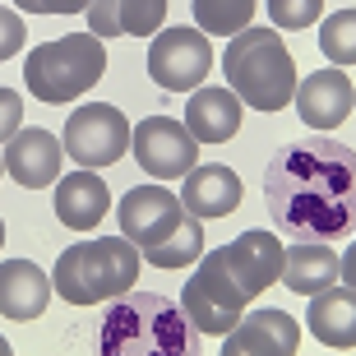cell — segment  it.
Masks as SVG:
<instances>
[{"label":"cell","mask_w":356,"mask_h":356,"mask_svg":"<svg viewBox=\"0 0 356 356\" xmlns=\"http://www.w3.org/2000/svg\"><path fill=\"white\" fill-rule=\"evenodd\" d=\"M60 158H65V144L56 139L51 130H19L5 144V172L24 190H42V185L60 181Z\"/></svg>","instance_id":"cell-13"},{"label":"cell","mask_w":356,"mask_h":356,"mask_svg":"<svg viewBox=\"0 0 356 356\" xmlns=\"http://www.w3.org/2000/svg\"><path fill=\"white\" fill-rule=\"evenodd\" d=\"M92 38H153L167 19V0H88Z\"/></svg>","instance_id":"cell-14"},{"label":"cell","mask_w":356,"mask_h":356,"mask_svg":"<svg viewBox=\"0 0 356 356\" xmlns=\"http://www.w3.org/2000/svg\"><path fill=\"white\" fill-rule=\"evenodd\" d=\"M352 111H356V102H352Z\"/></svg>","instance_id":"cell-34"},{"label":"cell","mask_w":356,"mask_h":356,"mask_svg":"<svg viewBox=\"0 0 356 356\" xmlns=\"http://www.w3.org/2000/svg\"><path fill=\"white\" fill-rule=\"evenodd\" d=\"M102 74H106V47L92 33L38 42L24 56V88L38 102H51V106H65L74 97H83Z\"/></svg>","instance_id":"cell-5"},{"label":"cell","mask_w":356,"mask_h":356,"mask_svg":"<svg viewBox=\"0 0 356 356\" xmlns=\"http://www.w3.org/2000/svg\"><path fill=\"white\" fill-rule=\"evenodd\" d=\"M185 130L195 144H227L241 130V97L232 88H204L199 83L185 102Z\"/></svg>","instance_id":"cell-18"},{"label":"cell","mask_w":356,"mask_h":356,"mask_svg":"<svg viewBox=\"0 0 356 356\" xmlns=\"http://www.w3.org/2000/svg\"><path fill=\"white\" fill-rule=\"evenodd\" d=\"M222 259H227V268H232V277L241 282V291L254 301L264 287H273L277 277H282V241H277L273 232L250 227V232H241L232 245H222Z\"/></svg>","instance_id":"cell-12"},{"label":"cell","mask_w":356,"mask_h":356,"mask_svg":"<svg viewBox=\"0 0 356 356\" xmlns=\"http://www.w3.org/2000/svg\"><path fill=\"white\" fill-rule=\"evenodd\" d=\"M130 153L153 181H181L199 167L195 134L172 116H144L139 125H130Z\"/></svg>","instance_id":"cell-9"},{"label":"cell","mask_w":356,"mask_h":356,"mask_svg":"<svg viewBox=\"0 0 356 356\" xmlns=\"http://www.w3.org/2000/svg\"><path fill=\"white\" fill-rule=\"evenodd\" d=\"M227 88L254 111H282L296 97V60L277 28H241L222 47Z\"/></svg>","instance_id":"cell-3"},{"label":"cell","mask_w":356,"mask_h":356,"mask_svg":"<svg viewBox=\"0 0 356 356\" xmlns=\"http://www.w3.org/2000/svg\"><path fill=\"white\" fill-rule=\"evenodd\" d=\"M245 305H250V296H245V291H241V282L232 277V268H227V259H222V245H218V250H209V254H199L195 277H190V282H185V291H181L185 319H190L199 333L227 338V333L241 324Z\"/></svg>","instance_id":"cell-6"},{"label":"cell","mask_w":356,"mask_h":356,"mask_svg":"<svg viewBox=\"0 0 356 356\" xmlns=\"http://www.w3.org/2000/svg\"><path fill=\"white\" fill-rule=\"evenodd\" d=\"M282 282L296 296H315V291L338 282V254L329 241H291V250H282Z\"/></svg>","instance_id":"cell-20"},{"label":"cell","mask_w":356,"mask_h":356,"mask_svg":"<svg viewBox=\"0 0 356 356\" xmlns=\"http://www.w3.org/2000/svg\"><path fill=\"white\" fill-rule=\"evenodd\" d=\"M199 254H204V222L185 213V222L176 227L162 245L144 250V259L153 268H185V264H199Z\"/></svg>","instance_id":"cell-23"},{"label":"cell","mask_w":356,"mask_h":356,"mask_svg":"<svg viewBox=\"0 0 356 356\" xmlns=\"http://www.w3.org/2000/svg\"><path fill=\"white\" fill-rule=\"evenodd\" d=\"M241 343L259 356H296L301 343V329L287 310H254V315H241V324L232 329Z\"/></svg>","instance_id":"cell-21"},{"label":"cell","mask_w":356,"mask_h":356,"mask_svg":"<svg viewBox=\"0 0 356 356\" xmlns=\"http://www.w3.org/2000/svg\"><path fill=\"white\" fill-rule=\"evenodd\" d=\"M319 14H324V0H268V19L277 28H291V33L319 24Z\"/></svg>","instance_id":"cell-25"},{"label":"cell","mask_w":356,"mask_h":356,"mask_svg":"<svg viewBox=\"0 0 356 356\" xmlns=\"http://www.w3.org/2000/svg\"><path fill=\"white\" fill-rule=\"evenodd\" d=\"M268 218L291 241H338L356 232V148L338 139H301L264 167Z\"/></svg>","instance_id":"cell-1"},{"label":"cell","mask_w":356,"mask_h":356,"mask_svg":"<svg viewBox=\"0 0 356 356\" xmlns=\"http://www.w3.org/2000/svg\"><path fill=\"white\" fill-rule=\"evenodd\" d=\"M338 277H343V287H352V291H356V241L347 245L343 254H338Z\"/></svg>","instance_id":"cell-29"},{"label":"cell","mask_w":356,"mask_h":356,"mask_svg":"<svg viewBox=\"0 0 356 356\" xmlns=\"http://www.w3.org/2000/svg\"><path fill=\"white\" fill-rule=\"evenodd\" d=\"M0 172H5V158H0Z\"/></svg>","instance_id":"cell-33"},{"label":"cell","mask_w":356,"mask_h":356,"mask_svg":"<svg viewBox=\"0 0 356 356\" xmlns=\"http://www.w3.org/2000/svg\"><path fill=\"white\" fill-rule=\"evenodd\" d=\"M24 42H28V33H24V19L14 10H5L0 5V60H10V56H19L24 51Z\"/></svg>","instance_id":"cell-27"},{"label":"cell","mask_w":356,"mask_h":356,"mask_svg":"<svg viewBox=\"0 0 356 356\" xmlns=\"http://www.w3.org/2000/svg\"><path fill=\"white\" fill-rule=\"evenodd\" d=\"M181 204L190 218L209 222V218H227V213L241 204V176L222 162H209V167H195V172L181 176Z\"/></svg>","instance_id":"cell-15"},{"label":"cell","mask_w":356,"mask_h":356,"mask_svg":"<svg viewBox=\"0 0 356 356\" xmlns=\"http://www.w3.org/2000/svg\"><path fill=\"white\" fill-rule=\"evenodd\" d=\"M213 70L209 33L199 28H158L148 42V79L162 92H195Z\"/></svg>","instance_id":"cell-8"},{"label":"cell","mask_w":356,"mask_h":356,"mask_svg":"<svg viewBox=\"0 0 356 356\" xmlns=\"http://www.w3.org/2000/svg\"><path fill=\"white\" fill-rule=\"evenodd\" d=\"M305 329L315 333L324 347H356V291L352 287H324L310 296V310H305Z\"/></svg>","instance_id":"cell-19"},{"label":"cell","mask_w":356,"mask_h":356,"mask_svg":"<svg viewBox=\"0 0 356 356\" xmlns=\"http://www.w3.org/2000/svg\"><path fill=\"white\" fill-rule=\"evenodd\" d=\"M319 51L329 56L333 65H356V10H333L319 24Z\"/></svg>","instance_id":"cell-24"},{"label":"cell","mask_w":356,"mask_h":356,"mask_svg":"<svg viewBox=\"0 0 356 356\" xmlns=\"http://www.w3.org/2000/svg\"><path fill=\"white\" fill-rule=\"evenodd\" d=\"M144 264V250L125 236H102V241H79L56 259L51 287L60 301L70 305H97L116 301L125 291H134V277Z\"/></svg>","instance_id":"cell-4"},{"label":"cell","mask_w":356,"mask_h":356,"mask_svg":"<svg viewBox=\"0 0 356 356\" xmlns=\"http://www.w3.org/2000/svg\"><path fill=\"white\" fill-rule=\"evenodd\" d=\"M92 356H204L199 329L158 291H125L92 329Z\"/></svg>","instance_id":"cell-2"},{"label":"cell","mask_w":356,"mask_h":356,"mask_svg":"<svg viewBox=\"0 0 356 356\" xmlns=\"http://www.w3.org/2000/svg\"><path fill=\"white\" fill-rule=\"evenodd\" d=\"M24 130V97L14 88H0V148Z\"/></svg>","instance_id":"cell-26"},{"label":"cell","mask_w":356,"mask_h":356,"mask_svg":"<svg viewBox=\"0 0 356 356\" xmlns=\"http://www.w3.org/2000/svg\"><path fill=\"white\" fill-rule=\"evenodd\" d=\"M19 10H28V14H79V10H88V0H14Z\"/></svg>","instance_id":"cell-28"},{"label":"cell","mask_w":356,"mask_h":356,"mask_svg":"<svg viewBox=\"0 0 356 356\" xmlns=\"http://www.w3.org/2000/svg\"><path fill=\"white\" fill-rule=\"evenodd\" d=\"M111 209V195H106V181L97 172H70L56 181V218L70 227V232H92V227L106 218Z\"/></svg>","instance_id":"cell-17"},{"label":"cell","mask_w":356,"mask_h":356,"mask_svg":"<svg viewBox=\"0 0 356 356\" xmlns=\"http://www.w3.org/2000/svg\"><path fill=\"white\" fill-rule=\"evenodd\" d=\"M0 356H14V347H10V338L0 333Z\"/></svg>","instance_id":"cell-31"},{"label":"cell","mask_w":356,"mask_h":356,"mask_svg":"<svg viewBox=\"0 0 356 356\" xmlns=\"http://www.w3.org/2000/svg\"><path fill=\"white\" fill-rule=\"evenodd\" d=\"M116 222L125 241H134L139 250H153L185 222V204L167 185H134L116 204Z\"/></svg>","instance_id":"cell-10"},{"label":"cell","mask_w":356,"mask_h":356,"mask_svg":"<svg viewBox=\"0 0 356 356\" xmlns=\"http://www.w3.org/2000/svg\"><path fill=\"white\" fill-rule=\"evenodd\" d=\"M65 153L79 167L97 172V167H116L125 153H130V120L125 111L111 102H88L74 106L65 120V134H60Z\"/></svg>","instance_id":"cell-7"},{"label":"cell","mask_w":356,"mask_h":356,"mask_svg":"<svg viewBox=\"0 0 356 356\" xmlns=\"http://www.w3.org/2000/svg\"><path fill=\"white\" fill-rule=\"evenodd\" d=\"M296 116L310 125V130H338L347 116H352V102H356V88L338 65L329 70H315L296 83Z\"/></svg>","instance_id":"cell-11"},{"label":"cell","mask_w":356,"mask_h":356,"mask_svg":"<svg viewBox=\"0 0 356 356\" xmlns=\"http://www.w3.org/2000/svg\"><path fill=\"white\" fill-rule=\"evenodd\" d=\"M47 301H51V277L33 259H0V315L28 324L42 319Z\"/></svg>","instance_id":"cell-16"},{"label":"cell","mask_w":356,"mask_h":356,"mask_svg":"<svg viewBox=\"0 0 356 356\" xmlns=\"http://www.w3.org/2000/svg\"><path fill=\"white\" fill-rule=\"evenodd\" d=\"M222 356H259V352H250V347L241 343L236 333H227V338H222Z\"/></svg>","instance_id":"cell-30"},{"label":"cell","mask_w":356,"mask_h":356,"mask_svg":"<svg viewBox=\"0 0 356 356\" xmlns=\"http://www.w3.org/2000/svg\"><path fill=\"white\" fill-rule=\"evenodd\" d=\"M190 5H195L199 33H209V38H236L241 28H250L259 0H190Z\"/></svg>","instance_id":"cell-22"},{"label":"cell","mask_w":356,"mask_h":356,"mask_svg":"<svg viewBox=\"0 0 356 356\" xmlns=\"http://www.w3.org/2000/svg\"><path fill=\"white\" fill-rule=\"evenodd\" d=\"M0 245H5V218H0Z\"/></svg>","instance_id":"cell-32"}]
</instances>
